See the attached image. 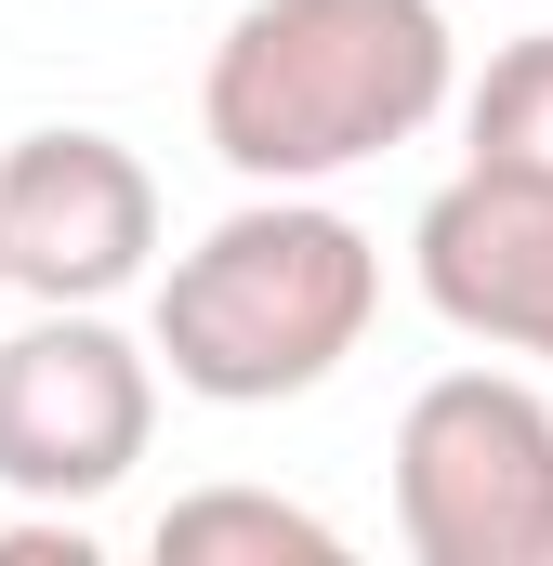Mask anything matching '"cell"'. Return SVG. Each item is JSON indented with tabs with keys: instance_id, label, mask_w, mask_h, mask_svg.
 Masks as SVG:
<instances>
[{
	"instance_id": "277c9868",
	"label": "cell",
	"mask_w": 553,
	"mask_h": 566,
	"mask_svg": "<svg viewBox=\"0 0 553 566\" xmlns=\"http://www.w3.org/2000/svg\"><path fill=\"white\" fill-rule=\"evenodd\" d=\"M158 434V356L106 329V303H40L0 343V501L80 514Z\"/></svg>"
},
{
	"instance_id": "8992f818",
	"label": "cell",
	"mask_w": 553,
	"mask_h": 566,
	"mask_svg": "<svg viewBox=\"0 0 553 566\" xmlns=\"http://www.w3.org/2000/svg\"><path fill=\"white\" fill-rule=\"evenodd\" d=\"M409 277L461 343L553 369V185H514V171L461 158L409 224Z\"/></svg>"
},
{
	"instance_id": "9c48e42d",
	"label": "cell",
	"mask_w": 553,
	"mask_h": 566,
	"mask_svg": "<svg viewBox=\"0 0 553 566\" xmlns=\"http://www.w3.org/2000/svg\"><path fill=\"white\" fill-rule=\"evenodd\" d=\"M0 566H93V541L53 514V527H0Z\"/></svg>"
},
{
	"instance_id": "52a82bcc",
	"label": "cell",
	"mask_w": 553,
	"mask_h": 566,
	"mask_svg": "<svg viewBox=\"0 0 553 566\" xmlns=\"http://www.w3.org/2000/svg\"><path fill=\"white\" fill-rule=\"evenodd\" d=\"M461 145H474V171L553 185V27H541V40H501V53H488V80L461 93Z\"/></svg>"
},
{
	"instance_id": "7a4b0ae2",
	"label": "cell",
	"mask_w": 553,
	"mask_h": 566,
	"mask_svg": "<svg viewBox=\"0 0 553 566\" xmlns=\"http://www.w3.org/2000/svg\"><path fill=\"white\" fill-rule=\"evenodd\" d=\"M383 316V251L356 211L264 185L251 211H225L171 277H158V343L185 396L211 409H276V396H316Z\"/></svg>"
},
{
	"instance_id": "3957f363",
	"label": "cell",
	"mask_w": 553,
	"mask_h": 566,
	"mask_svg": "<svg viewBox=\"0 0 553 566\" xmlns=\"http://www.w3.org/2000/svg\"><path fill=\"white\" fill-rule=\"evenodd\" d=\"M396 527L421 566H553V396L528 369H435L409 396Z\"/></svg>"
},
{
	"instance_id": "5b68a950",
	"label": "cell",
	"mask_w": 553,
	"mask_h": 566,
	"mask_svg": "<svg viewBox=\"0 0 553 566\" xmlns=\"http://www.w3.org/2000/svg\"><path fill=\"white\" fill-rule=\"evenodd\" d=\"M158 264V171L119 133H13L0 145V290L119 303Z\"/></svg>"
},
{
	"instance_id": "6da1fadb",
	"label": "cell",
	"mask_w": 553,
	"mask_h": 566,
	"mask_svg": "<svg viewBox=\"0 0 553 566\" xmlns=\"http://www.w3.org/2000/svg\"><path fill=\"white\" fill-rule=\"evenodd\" d=\"M461 93L435 0H251L198 66V133L238 185H330Z\"/></svg>"
},
{
	"instance_id": "ba28073f",
	"label": "cell",
	"mask_w": 553,
	"mask_h": 566,
	"mask_svg": "<svg viewBox=\"0 0 553 566\" xmlns=\"http://www.w3.org/2000/svg\"><path fill=\"white\" fill-rule=\"evenodd\" d=\"M211 554H303V566H330L343 527L303 514V501H276V488H198V501L158 514V566H211Z\"/></svg>"
}]
</instances>
